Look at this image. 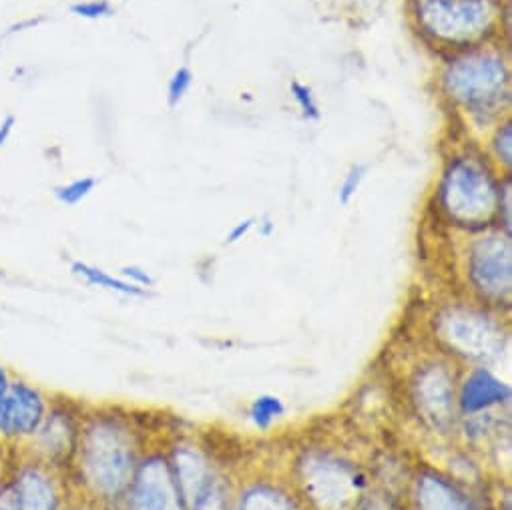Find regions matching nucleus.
I'll return each instance as SVG.
<instances>
[{"instance_id":"obj_6","label":"nucleus","mask_w":512,"mask_h":510,"mask_svg":"<svg viewBox=\"0 0 512 510\" xmlns=\"http://www.w3.org/2000/svg\"><path fill=\"white\" fill-rule=\"evenodd\" d=\"M468 282L486 306L510 308L512 266L508 233H490L472 243L468 251Z\"/></svg>"},{"instance_id":"obj_9","label":"nucleus","mask_w":512,"mask_h":510,"mask_svg":"<svg viewBox=\"0 0 512 510\" xmlns=\"http://www.w3.org/2000/svg\"><path fill=\"white\" fill-rule=\"evenodd\" d=\"M117 510H187L167 452L147 450Z\"/></svg>"},{"instance_id":"obj_10","label":"nucleus","mask_w":512,"mask_h":510,"mask_svg":"<svg viewBox=\"0 0 512 510\" xmlns=\"http://www.w3.org/2000/svg\"><path fill=\"white\" fill-rule=\"evenodd\" d=\"M53 392L15 372L0 416V438L13 448L25 444L45 420Z\"/></svg>"},{"instance_id":"obj_2","label":"nucleus","mask_w":512,"mask_h":510,"mask_svg":"<svg viewBox=\"0 0 512 510\" xmlns=\"http://www.w3.org/2000/svg\"><path fill=\"white\" fill-rule=\"evenodd\" d=\"M296 482L312 510H356L368 488L366 472L330 450H306L296 460Z\"/></svg>"},{"instance_id":"obj_29","label":"nucleus","mask_w":512,"mask_h":510,"mask_svg":"<svg viewBox=\"0 0 512 510\" xmlns=\"http://www.w3.org/2000/svg\"><path fill=\"white\" fill-rule=\"evenodd\" d=\"M0 510H21L13 498V492L9 490V486H5L0 490Z\"/></svg>"},{"instance_id":"obj_8","label":"nucleus","mask_w":512,"mask_h":510,"mask_svg":"<svg viewBox=\"0 0 512 510\" xmlns=\"http://www.w3.org/2000/svg\"><path fill=\"white\" fill-rule=\"evenodd\" d=\"M7 486L21 510H61L73 496L67 472L17 452Z\"/></svg>"},{"instance_id":"obj_11","label":"nucleus","mask_w":512,"mask_h":510,"mask_svg":"<svg viewBox=\"0 0 512 510\" xmlns=\"http://www.w3.org/2000/svg\"><path fill=\"white\" fill-rule=\"evenodd\" d=\"M418 17L428 33L456 43L480 35L492 19V9L484 0H422Z\"/></svg>"},{"instance_id":"obj_31","label":"nucleus","mask_w":512,"mask_h":510,"mask_svg":"<svg viewBox=\"0 0 512 510\" xmlns=\"http://www.w3.org/2000/svg\"><path fill=\"white\" fill-rule=\"evenodd\" d=\"M43 21H45L43 17H41V19H27V21H23V23H19V25L11 27L7 35H17V33H23L25 29H35V27H39Z\"/></svg>"},{"instance_id":"obj_23","label":"nucleus","mask_w":512,"mask_h":510,"mask_svg":"<svg viewBox=\"0 0 512 510\" xmlns=\"http://www.w3.org/2000/svg\"><path fill=\"white\" fill-rule=\"evenodd\" d=\"M121 278L127 280L129 284L137 286V288H143V290H151L155 286V278L147 270H143L139 266H125V268H121Z\"/></svg>"},{"instance_id":"obj_30","label":"nucleus","mask_w":512,"mask_h":510,"mask_svg":"<svg viewBox=\"0 0 512 510\" xmlns=\"http://www.w3.org/2000/svg\"><path fill=\"white\" fill-rule=\"evenodd\" d=\"M61 510H101V508H97V506H93V504H89V502H85V500H81V498H77V496H71V498L63 504Z\"/></svg>"},{"instance_id":"obj_18","label":"nucleus","mask_w":512,"mask_h":510,"mask_svg":"<svg viewBox=\"0 0 512 510\" xmlns=\"http://www.w3.org/2000/svg\"><path fill=\"white\" fill-rule=\"evenodd\" d=\"M97 187V179L95 177H81V179H75L67 185H59L55 189V197L59 203L67 205V207H75L79 205L83 199H87Z\"/></svg>"},{"instance_id":"obj_14","label":"nucleus","mask_w":512,"mask_h":510,"mask_svg":"<svg viewBox=\"0 0 512 510\" xmlns=\"http://www.w3.org/2000/svg\"><path fill=\"white\" fill-rule=\"evenodd\" d=\"M416 510H480L474 500L446 474L422 468L414 478Z\"/></svg>"},{"instance_id":"obj_20","label":"nucleus","mask_w":512,"mask_h":510,"mask_svg":"<svg viewBox=\"0 0 512 510\" xmlns=\"http://www.w3.org/2000/svg\"><path fill=\"white\" fill-rule=\"evenodd\" d=\"M290 89H292V95H294L296 103L300 105L302 113H304L308 119H314V121L320 119V109H318V103H316L312 91H310L308 87H304L302 83H298V81H294V83L290 85Z\"/></svg>"},{"instance_id":"obj_21","label":"nucleus","mask_w":512,"mask_h":510,"mask_svg":"<svg viewBox=\"0 0 512 510\" xmlns=\"http://www.w3.org/2000/svg\"><path fill=\"white\" fill-rule=\"evenodd\" d=\"M191 81H193V75L187 67H181L175 71L171 83H169V105L175 107L187 93V89L191 87Z\"/></svg>"},{"instance_id":"obj_12","label":"nucleus","mask_w":512,"mask_h":510,"mask_svg":"<svg viewBox=\"0 0 512 510\" xmlns=\"http://www.w3.org/2000/svg\"><path fill=\"white\" fill-rule=\"evenodd\" d=\"M450 93L470 107H486L502 97L508 85V71L504 63L490 55L470 57L458 61L446 79Z\"/></svg>"},{"instance_id":"obj_5","label":"nucleus","mask_w":512,"mask_h":510,"mask_svg":"<svg viewBox=\"0 0 512 510\" xmlns=\"http://www.w3.org/2000/svg\"><path fill=\"white\" fill-rule=\"evenodd\" d=\"M85 408L83 402L71 396L53 394L39 430L25 444L17 446L15 452L67 472L79 442Z\"/></svg>"},{"instance_id":"obj_7","label":"nucleus","mask_w":512,"mask_h":510,"mask_svg":"<svg viewBox=\"0 0 512 510\" xmlns=\"http://www.w3.org/2000/svg\"><path fill=\"white\" fill-rule=\"evenodd\" d=\"M410 402L432 430L448 434L458 420L456 376L444 362L420 366L410 380Z\"/></svg>"},{"instance_id":"obj_26","label":"nucleus","mask_w":512,"mask_h":510,"mask_svg":"<svg viewBox=\"0 0 512 510\" xmlns=\"http://www.w3.org/2000/svg\"><path fill=\"white\" fill-rule=\"evenodd\" d=\"M253 225H255V219H253V217H251V219H245V221H239V223L227 233L225 245H233V243L241 241L243 237H247V233L253 229Z\"/></svg>"},{"instance_id":"obj_16","label":"nucleus","mask_w":512,"mask_h":510,"mask_svg":"<svg viewBox=\"0 0 512 510\" xmlns=\"http://www.w3.org/2000/svg\"><path fill=\"white\" fill-rule=\"evenodd\" d=\"M71 272H73V276L81 278L87 286L99 288V290H105L111 294H119L123 298H149L151 296V290L137 288V286L129 284L127 280H123L121 276L119 278L111 276L109 272H105L97 266L85 264V262H73Z\"/></svg>"},{"instance_id":"obj_13","label":"nucleus","mask_w":512,"mask_h":510,"mask_svg":"<svg viewBox=\"0 0 512 510\" xmlns=\"http://www.w3.org/2000/svg\"><path fill=\"white\" fill-rule=\"evenodd\" d=\"M512 398L510 386L502 382L490 368L474 366L460 380L456 390L458 418H472L508 406Z\"/></svg>"},{"instance_id":"obj_1","label":"nucleus","mask_w":512,"mask_h":510,"mask_svg":"<svg viewBox=\"0 0 512 510\" xmlns=\"http://www.w3.org/2000/svg\"><path fill=\"white\" fill-rule=\"evenodd\" d=\"M145 454V432L131 412L87 406L67 468L71 494L101 510H117Z\"/></svg>"},{"instance_id":"obj_15","label":"nucleus","mask_w":512,"mask_h":510,"mask_svg":"<svg viewBox=\"0 0 512 510\" xmlns=\"http://www.w3.org/2000/svg\"><path fill=\"white\" fill-rule=\"evenodd\" d=\"M233 510H302L294 492L272 480L245 484L233 502Z\"/></svg>"},{"instance_id":"obj_24","label":"nucleus","mask_w":512,"mask_h":510,"mask_svg":"<svg viewBox=\"0 0 512 510\" xmlns=\"http://www.w3.org/2000/svg\"><path fill=\"white\" fill-rule=\"evenodd\" d=\"M13 462H15V448L0 438V490H3L9 482Z\"/></svg>"},{"instance_id":"obj_4","label":"nucleus","mask_w":512,"mask_h":510,"mask_svg":"<svg viewBox=\"0 0 512 510\" xmlns=\"http://www.w3.org/2000/svg\"><path fill=\"white\" fill-rule=\"evenodd\" d=\"M434 320L436 338L458 358L486 366V362L494 360L502 352L506 336L502 334V326L486 312L454 306L438 314Z\"/></svg>"},{"instance_id":"obj_32","label":"nucleus","mask_w":512,"mask_h":510,"mask_svg":"<svg viewBox=\"0 0 512 510\" xmlns=\"http://www.w3.org/2000/svg\"><path fill=\"white\" fill-rule=\"evenodd\" d=\"M0 280H7V272L0 270Z\"/></svg>"},{"instance_id":"obj_17","label":"nucleus","mask_w":512,"mask_h":510,"mask_svg":"<svg viewBox=\"0 0 512 510\" xmlns=\"http://www.w3.org/2000/svg\"><path fill=\"white\" fill-rule=\"evenodd\" d=\"M247 416L255 428L264 432L286 416V404L276 394H262L249 404Z\"/></svg>"},{"instance_id":"obj_28","label":"nucleus","mask_w":512,"mask_h":510,"mask_svg":"<svg viewBox=\"0 0 512 510\" xmlns=\"http://www.w3.org/2000/svg\"><path fill=\"white\" fill-rule=\"evenodd\" d=\"M15 127H17V117H15L13 113H9L3 121H0V151H3V149L7 147V143H9V139H11L13 131H15Z\"/></svg>"},{"instance_id":"obj_3","label":"nucleus","mask_w":512,"mask_h":510,"mask_svg":"<svg viewBox=\"0 0 512 510\" xmlns=\"http://www.w3.org/2000/svg\"><path fill=\"white\" fill-rule=\"evenodd\" d=\"M440 201L454 223L474 229L498 215V189L470 159H456L450 165L440 187Z\"/></svg>"},{"instance_id":"obj_25","label":"nucleus","mask_w":512,"mask_h":510,"mask_svg":"<svg viewBox=\"0 0 512 510\" xmlns=\"http://www.w3.org/2000/svg\"><path fill=\"white\" fill-rule=\"evenodd\" d=\"M494 149H496L498 159L502 163L510 165V125H502V129L496 133Z\"/></svg>"},{"instance_id":"obj_19","label":"nucleus","mask_w":512,"mask_h":510,"mask_svg":"<svg viewBox=\"0 0 512 510\" xmlns=\"http://www.w3.org/2000/svg\"><path fill=\"white\" fill-rule=\"evenodd\" d=\"M71 13L87 21H99V19L113 17L115 9L109 0H83V3H77L71 7Z\"/></svg>"},{"instance_id":"obj_27","label":"nucleus","mask_w":512,"mask_h":510,"mask_svg":"<svg viewBox=\"0 0 512 510\" xmlns=\"http://www.w3.org/2000/svg\"><path fill=\"white\" fill-rule=\"evenodd\" d=\"M13 374H15V370L11 366L0 364V416H3V406H5V398H7V392L11 386Z\"/></svg>"},{"instance_id":"obj_22","label":"nucleus","mask_w":512,"mask_h":510,"mask_svg":"<svg viewBox=\"0 0 512 510\" xmlns=\"http://www.w3.org/2000/svg\"><path fill=\"white\" fill-rule=\"evenodd\" d=\"M366 171H368V169H366L364 165H356V167L350 169V173L346 175V179H344V183H342V187H340V203H342V205H348V203L352 201V197L358 193L360 183H362Z\"/></svg>"}]
</instances>
